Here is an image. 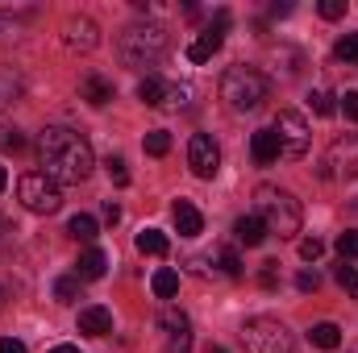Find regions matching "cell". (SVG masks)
<instances>
[{
  "mask_svg": "<svg viewBox=\"0 0 358 353\" xmlns=\"http://www.w3.org/2000/svg\"><path fill=\"white\" fill-rule=\"evenodd\" d=\"M321 179H358V133L334 137L321 163Z\"/></svg>",
  "mask_w": 358,
  "mask_h": 353,
  "instance_id": "cell-8",
  "label": "cell"
},
{
  "mask_svg": "<svg viewBox=\"0 0 358 353\" xmlns=\"http://www.w3.org/2000/svg\"><path fill=\"white\" fill-rule=\"evenodd\" d=\"M187 167H192L196 179H213L221 171V146L208 133H192V142H187Z\"/></svg>",
  "mask_w": 358,
  "mask_h": 353,
  "instance_id": "cell-9",
  "label": "cell"
},
{
  "mask_svg": "<svg viewBox=\"0 0 358 353\" xmlns=\"http://www.w3.org/2000/svg\"><path fill=\"white\" fill-rule=\"evenodd\" d=\"M38 163H42V175L55 183H84L96 167V154L84 133L67 125H50L38 137Z\"/></svg>",
  "mask_w": 358,
  "mask_h": 353,
  "instance_id": "cell-1",
  "label": "cell"
},
{
  "mask_svg": "<svg viewBox=\"0 0 358 353\" xmlns=\"http://www.w3.org/2000/svg\"><path fill=\"white\" fill-rule=\"evenodd\" d=\"M317 8H321V17H325V21H338V17H346V0H321Z\"/></svg>",
  "mask_w": 358,
  "mask_h": 353,
  "instance_id": "cell-34",
  "label": "cell"
},
{
  "mask_svg": "<svg viewBox=\"0 0 358 353\" xmlns=\"http://www.w3.org/2000/svg\"><path fill=\"white\" fill-rule=\"evenodd\" d=\"M275 266H279V262H267L263 270H259V283H263L267 291H275V287H279V270H275Z\"/></svg>",
  "mask_w": 358,
  "mask_h": 353,
  "instance_id": "cell-37",
  "label": "cell"
},
{
  "mask_svg": "<svg viewBox=\"0 0 358 353\" xmlns=\"http://www.w3.org/2000/svg\"><path fill=\"white\" fill-rule=\"evenodd\" d=\"M171 216H176L179 237H200V233H204V216H200V208H196V204L179 200L176 208H171Z\"/></svg>",
  "mask_w": 358,
  "mask_h": 353,
  "instance_id": "cell-15",
  "label": "cell"
},
{
  "mask_svg": "<svg viewBox=\"0 0 358 353\" xmlns=\"http://www.w3.org/2000/svg\"><path fill=\"white\" fill-rule=\"evenodd\" d=\"M113 96H117V88H113L104 75H96V71H88V75L80 80V100H88L92 108H104Z\"/></svg>",
  "mask_w": 358,
  "mask_h": 353,
  "instance_id": "cell-13",
  "label": "cell"
},
{
  "mask_svg": "<svg viewBox=\"0 0 358 353\" xmlns=\"http://www.w3.org/2000/svg\"><path fill=\"white\" fill-rule=\"evenodd\" d=\"M338 254H342V262H346V258H358V229L338 233Z\"/></svg>",
  "mask_w": 358,
  "mask_h": 353,
  "instance_id": "cell-29",
  "label": "cell"
},
{
  "mask_svg": "<svg viewBox=\"0 0 358 353\" xmlns=\"http://www.w3.org/2000/svg\"><path fill=\"white\" fill-rule=\"evenodd\" d=\"M104 270H108V254L92 246V250L80 254V262H76V278H80V283H92V278H100Z\"/></svg>",
  "mask_w": 358,
  "mask_h": 353,
  "instance_id": "cell-18",
  "label": "cell"
},
{
  "mask_svg": "<svg viewBox=\"0 0 358 353\" xmlns=\"http://www.w3.org/2000/svg\"><path fill=\"white\" fill-rule=\"evenodd\" d=\"M0 146L17 154V150H25V133H21V129H4V133H0Z\"/></svg>",
  "mask_w": 358,
  "mask_h": 353,
  "instance_id": "cell-35",
  "label": "cell"
},
{
  "mask_svg": "<svg viewBox=\"0 0 358 353\" xmlns=\"http://www.w3.org/2000/svg\"><path fill=\"white\" fill-rule=\"evenodd\" d=\"M163 329H167V337H171V353H187L192 350V333H187V316L183 312H167L163 316Z\"/></svg>",
  "mask_w": 358,
  "mask_h": 353,
  "instance_id": "cell-17",
  "label": "cell"
},
{
  "mask_svg": "<svg viewBox=\"0 0 358 353\" xmlns=\"http://www.w3.org/2000/svg\"><path fill=\"white\" fill-rule=\"evenodd\" d=\"M4 187H8V175H4V167H0V191H4Z\"/></svg>",
  "mask_w": 358,
  "mask_h": 353,
  "instance_id": "cell-43",
  "label": "cell"
},
{
  "mask_svg": "<svg viewBox=\"0 0 358 353\" xmlns=\"http://www.w3.org/2000/svg\"><path fill=\"white\" fill-rule=\"evenodd\" d=\"M221 46H225V29H221V25H208V29L187 46V59H192V63H208Z\"/></svg>",
  "mask_w": 358,
  "mask_h": 353,
  "instance_id": "cell-11",
  "label": "cell"
},
{
  "mask_svg": "<svg viewBox=\"0 0 358 353\" xmlns=\"http://www.w3.org/2000/svg\"><path fill=\"white\" fill-rule=\"evenodd\" d=\"M67 233H71L76 241H96L100 225H96V216H88V212H76V216L67 220Z\"/></svg>",
  "mask_w": 358,
  "mask_h": 353,
  "instance_id": "cell-21",
  "label": "cell"
},
{
  "mask_svg": "<svg viewBox=\"0 0 358 353\" xmlns=\"http://www.w3.org/2000/svg\"><path fill=\"white\" fill-rule=\"evenodd\" d=\"M271 17H292V4H287V0H283V4L275 0V4H271Z\"/></svg>",
  "mask_w": 358,
  "mask_h": 353,
  "instance_id": "cell-41",
  "label": "cell"
},
{
  "mask_svg": "<svg viewBox=\"0 0 358 353\" xmlns=\"http://www.w3.org/2000/svg\"><path fill=\"white\" fill-rule=\"evenodd\" d=\"M138 250L150 254V258H163V254H167V237H163L159 229H142V233H138Z\"/></svg>",
  "mask_w": 358,
  "mask_h": 353,
  "instance_id": "cell-23",
  "label": "cell"
},
{
  "mask_svg": "<svg viewBox=\"0 0 358 353\" xmlns=\"http://www.w3.org/2000/svg\"><path fill=\"white\" fill-rule=\"evenodd\" d=\"M80 333H88V337H108V333H113V312L100 308V303L80 308Z\"/></svg>",
  "mask_w": 358,
  "mask_h": 353,
  "instance_id": "cell-12",
  "label": "cell"
},
{
  "mask_svg": "<svg viewBox=\"0 0 358 353\" xmlns=\"http://www.w3.org/2000/svg\"><path fill=\"white\" fill-rule=\"evenodd\" d=\"M242 345L246 353H292L296 350V341H292V333H287V324L283 320H275V316H250L246 324H242Z\"/></svg>",
  "mask_w": 358,
  "mask_h": 353,
  "instance_id": "cell-5",
  "label": "cell"
},
{
  "mask_svg": "<svg viewBox=\"0 0 358 353\" xmlns=\"http://www.w3.org/2000/svg\"><path fill=\"white\" fill-rule=\"evenodd\" d=\"M187 104H192V88H187V84H167L163 108H187Z\"/></svg>",
  "mask_w": 358,
  "mask_h": 353,
  "instance_id": "cell-27",
  "label": "cell"
},
{
  "mask_svg": "<svg viewBox=\"0 0 358 353\" xmlns=\"http://www.w3.org/2000/svg\"><path fill=\"white\" fill-rule=\"evenodd\" d=\"M308 345H317V350H338V345H342V329H338L334 320H321V324L308 329Z\"/></svg>",
  "mask_w": 358,
  "mask_h": 353,
  "instance_id": "cell-19",
  "label": "cell"
},
{
  "mask_svg": "<svg viewBox=\"0 0 358 353\" xmlns=\"http://www.w3.org/2000/svg\"><path fill=\"white\" fill-rule=\"evenodd\" d=\"M255 208H259L255 216L267 225V233H279V237H296V233H300L304 212H300V200H296L292 191L263 183V187L255 191Z\"/></svg>",
  "mask_w": 358,
  "mask_h": 353,
  "instance_id": "cell-2",
  "label": "cell"
},
{
  "mask_svg": "<svg viewBox=\"0 0 358 353\" xmlns=\"http://www.w3.org/2000/svg\"><path fill=\"white\" fill-rule=\"evenodd\" d=\"M334 274H338V287H342L346 295H355V299H358V266L342 262L338 270H334Z\"/></svg>",
  "mask_w": 358,
  "mask_h": 353,
  "instance_id": "cell-28",
  "label": "cell"
},
{
  "mask_svg": "<svg viewBox=\"0 0 358 353\" xmlns=\"http://www.w3.org/2000/svg\"><path fill=\"white\" fill-rule=\"evenodd\" d=\"M296 287H300L304 295H313V291L321 287V274H317V270H300V274H296Z\"/></svg>",
  "mask_w": 358,
  "mask_h": 353,
  "instance_id": "cell-36",
  "label": "cell"
},
{
  "mask_svg": "<svg viewBox=\"0 0 358 353\" xmlns=\"http://www.w3.org/2000/svg\"><path fill=\"white\" fill-rule=\"evenodd\" d=\"M334 54H338L346 67H358V33H342L338 46H334Z\"/></svg>",
  "mask_w": 358,
  "mask_h": 353,
  "instance_id": "cell-26",
  "label": "cell"
},
{
  "mask_svg": "<svg viewBox=\"0 0 358 353\" xmlns=\"http://www.w3.org/2000/svg\"><path fill=\"white\" fill-rule=\"evenodd\" d=\"M221 274H229V278H242V258H238L234 250H221Z\"/></svg>",
  "mask_w": 358,
  "mask_h": 353,
  "instance_id": "cell-32",
  "label": "cell"
},
{
  "mask_svg": "<svg viewBox=\"0 0 358 353\" xmlns=\"http://www.w3.org/2000/svg\"><path fill=\"white\" fill-rule=\"evenodd\" d=\"M55 299H59V303H76V299H80V278H76V274L55 278Z\"/></svg>",
  "mask_w": 358,
  "mask_h": 353,
  "instance_id": "cell-25",
  "label": "cell"
},
{
  "mask_svg": "<svg viewBox=\"0 0 358 353\" xmlns=\"http://www.w3.org/2000/svg\"><path fill=\"white\" fill-rule=\"evenodd\" d=\"M271 129H275V137H279L283 158H304V154H308V121H304V112L283 108Z\"/></svg>",
  "mask_w": 358,
  "mask_h": 353,
  "instance_id": "cell-7",
  "label": "cell"
},
{
  "mask_svg": "<svg viewBox=\"0 0 358 353\" xmlns=\"http://www.w3.org/2000/svg\"><path fill=\"white\" fill-rule=\"evenodd\" d=\"M50 353H80V345H55Z\"/></svg>",
  "mask_w": 358,
  "mask_h": 353,
  "instance_id": "cell-42",
  "label": "cell"
},
{
  "mask_svg": "<svg viewBox=\"0 0 358 353\" xmlns=\"http://www.w3.org/2000/svg\"><path fill=\"white\" fill-rule=\"evenodd\" d=\"M321 254H325V241H321V237H304V241H300V258H304V262H317Z\"/></svg>",
  "mask_w": 358,
  "mask_h": 353,
  "instance_id": "cell-31",
  "label": "cell"
},
{
  "mask_svg": "<svg viewBox=\"0 0 358 353\" xmlns=\"http://www.w3.org/2000/svg\"><path fill=\"white\" fill-rule=\"evenodd\" d=\"M267 91H271L267 75L255 71V67H246V63H238V67H229L221 75V100L234 112H259L263 100H267Z\"/></svg>",
  "mask_w": 358,
  "mask_h": 353,
  "instance_id": "cell-3",
  "label": "cell"
},
{
  "mask_svg": "<svg viewBox=\"0 0 358 353\" xmlns=\"http://www.w3.org/2000/svg\"><path fill=\"white\" fill-rule=\"evenodd\" d=\"M17 200H21V208H29L38 216H50V212H59L63 191H59L55 179H46L42 171H29V175H21V183H17Z\"/></svg>",
  "mask_w": 358,
  "mask_h": 353,
  "instance_id": "cell-6",
  "label": "cell"
},
{
  "mask_svg": "<svg viewBox=\"0 0 358 353\" xmlns=\"http://www.w3.org/2000/svg\"><path fill=\"white\" fill-rule=\"evenodd\" d=\"M208 353H229L225 345H208Z\"/></svg>",
  "mask_w": 358,
  "mask_h": 353,
  "instance_id": "cell-44",
  "label": "cell"
},
{
  "mask_svg": "<svg viewBox=\"0 0 358 353\" xmlns=\"http://www.w3.org/2000/svg\"><path fill=\"white\" fill-rule=\"evenodd\" d=\"M308 104H313V112H317V117H334V96H329V91H313V96H308Z\"/></svg>",
  "mask_w": 358,
  "mask_h": 353,
  "instance_id": "cell-30",
  "label": "cell"
},
{
  "mask_svg": "<svg viewBox=\"0 0 358 353\" xmlns=\"http://www.w3.org/2000/svg\"><path fill=\"white\" fill-rule=\"evenodd\" d=\"M279 154H283V150H279V137H275V129H259V133L250 137V158H255L259 167H271Z\"/></svg>",
  "mask_w": 358,
  "mask_h": 353,
  "instance_id": "cell-16",
  "label": "cell"
},
{
  "mask_svg": "<svg viewBox=\"0 0 358 353\" xmlns=\"http://www.w3.org/2000/svg\"><path fill=\"white\" fill-rule=\"evenodd\" d=\"M167 46H171V38H167V29L155 25V21H138V25H129V29L121 33V59H125L129 67H155V63L167 54Z\"/></svg>",
  "mask_w": 358,
  "mask_h": 353,
  "instance_id": "cell-4",
  "label": "cell"
},
{
  "mask_svg": "<svg viewBox=\"0 0 358 353\" xmlns=\"http://www.w3.org/2000/svg\"><path fill=\"white\" fill-rule=\"evenodd\" d=\"M0 229H4V225H0Z\"/></svg>",
  "mask_w": 358,
  "mask_h": 353,
  "instance_id": "cell-45",
  "label": "cell"
},
{
  "mask_svg": "<svg viewBox=\"0 0 358 353\" xmlns=\"http://www.w3.org/2000/svg\"><path fill=\"white\" fill-rule=\"evenodd\" d=\"M104 220H108V225H117V220H121V208H117V204H113V200H108V204H104Z\"/></svg>",
  "mask_w": 358,
  "mask_h": 353,
  "instance_id": "cell-40",
  "label": "cell"
},
{
  "mask_svg": "<svg viewBox=\"0 0 358 353\" xmlns=\"http://www.w3.org/2000/svg\"><path fill=\"white\" fill-rule=\"evenodd\" d=\"M142 146H146V154H150V158H163V154L171 150V133H167V129H150Z\"/></svg>",
  "mask_w": 358,
  "mask_h": 353,
  "instance_id": "cell-24",
  "label": "cell"
},
{
  "mask_svg": "<svg viewBox=\"0 0 358 353\" xmlns=\"http://www.w3.org/2000/svg\"><path fill=\"white\" fill-rule=\"evenodd\" d=\"M0 353H25V345L17 337H0Z\"/></svg>",
  "mask_w": 358,
  "mask_h": 353,
  "instance_id": "cell-39",
  "label": "cell"
},
{
  "mask_svg": "<svg viewBox=\"0 0 358 353\" xmlns=\"http://www.w3.org/2000/svg\"><path fill=\"white\" fill-rule=\"evenodd\" d=\"M163 91H167V84H163L159 75H146V80L138 84V100L150 104V108H163Z\"/></svg>",
  "mask_w": 358,
  "mask_h": 353,
  "instance_id": "cell-22",
  "label": "cell"
},
{
  "mask_svg": "<svg viewBox=\"0 0 358 353\" xmlns=\"http://www.w3.org/2000/svg\"><path fill=\"white\" fill-rule=\"evenodd\" d=\"M104 167H108V179H113L117 187H129V171H125V163H121V158H108Z\"/></svg>",
  "mask_w": 358,
  "mask_h": 353,
  "instance_id": "cell-33",
  "label": "cell"
},
{
  "mask_svg": "<svg viewBox=\"0 0 358 353\" xmlns=\"http://www.w3.org/2000/svg\"><path fill=\"white\" fill-rule=\"evenodd\" d=\"M63 42H67L71 50L88 54V50L100 46V25H96L92 17H67V25H63Z\"/></svg>",
  "mask_w": 358,
  "mask_h": 353,
  "instance_id": "cell-10",
  "label": "cell"
},
{
  "mask_svg": "<svg viewBox=\"0 0 358 353\" xmlns=\"http://www.w3.org/2000/svg\"><path fill=\"white\" fill-rule=\"evenodd\" d=\"M150 291H155L159 299H176V295H179V270H171V266L155 270V278H150Z\"/></svg>",
  "mask_w": 358,
  "mask_h": 353,
  "instance_id": "cell-20",
  "label": "cell"
},
{
  "mask_svg": "<svg viewBox=\"0 0 358 353\" xmlns=\"http://www.w3.org/2000/svg\"><path fill=\"white\" fill-rule=\"evenodd\" d=\"M234 237H238V246H246V250H259L263 241H267V225L250 212V216H238L234 220Z\"/></svg>",
  "mask_w": 358,
  "mask_h": 353,
  "instance_id": "cell-14",
  "label": "cell"
},
{
  "mask_svg": "<svg viewBox=\"0 0 358 353\" xmlns=\"http://www.w3.org/2000/svg\"><path fill=\"white\" fill-rule=\"evenodd\" d=\"M342 112H346V121H358V91H346L342 96V104H338Z\"/></svg>",
  "mask_w": 358,
  "mask_h": 353,
  "instance_id": "cell-38",
  "label": "cell"
}]
</instances>
